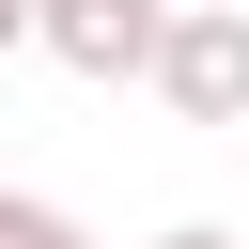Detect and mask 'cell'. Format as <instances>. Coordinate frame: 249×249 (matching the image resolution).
Returning a JSON list of instances; mask_svg holds the SVG:
<instances>
[{
  "label": "cell",
  "instance_id": "obj_7",
  "mask_svg": "<svg viewBox=\"0 0 249 249\" xmlns=\"http://www.w3.org/2000/svg\"><path fill=\"white\" fill-rule=\"evenodd\" d=\"M78 249H93V233H78Z\"/></svg>",
  "mask_w": 249,
  "mask_h": 249
},
{
  "label": "cell",
  "instance_id": "obj_3",
  "mask_svg": "<svg viewBox=\"0 0 249 249\" xmlns=\"http://www.w3.org/2000/svg\"><path fill=\"white\" fill-rule=\"evenodd\" d=\"M0 249H78V218H62L47 187H0Z\"/></svg>",
  "mask_w": 249,
  "mask_h": 249
},
{
  "label": "cell",
  "instance_id": "obj_4",
  "mask_svg": "<svg viewBox=\"0 0 249 249\" xmlns=\"http://www.w3.org/2000/svg\"><path fill=\"white\" fill-rule=\"evenodd\" d=\"M156 249H249V233H218V218H171V233H156Z\"/></svg>",
  "mask_w": 249,
  "mask_h": 249
},
{
  "label": "cell",
  "instance_id": "obj_1",
  "mask_svg": "<svg viewBox=\"0 0 249 249\" xmlns=\"http://www.w3.org/2000/svg\"><path fill=\"white\" fill-rule=\"evenodd\" d=\"M140 78L171 93V124H249V0H171Z\"/></svg>",
  "mask_w": 249,
  "mask_h": 249
},
{
  "label": "cell",
  "instance_id": "obj_5",
  "mask_svg": "<svg viewBox=\"0 0 249 249\" xmlns=\"http://www.w3.org/2000/svg\"><path fill=\"white\" fill-rule=\"evenodd\" d=\"M16 47H31V0H0V62H16Z\"/></svg>",
  "mask_w": 249,
  "mask_h": 249
},
{
  "label": "cell",
  "instance_id": "obj_2",
  "mask_svg": "<svg viewBox=\"0 0 249 249\" xmlns=\"http://www.w3.org/2000/svg\"><path fill=\"white\" fill-rule=\"evenodd\" d=\"M156 16H171V0H47V16H31V47H62L78 78H140Z\"/></svg>",
  "mask_w": 249,
  "mask_h": 249
},
{
  "label": "cell",
  "instance_id": "obj_6",
  "mask_svg": "<svg viewBox=\"0 0 249 249\" xmlns=\"http://www.w3.org/2000/svg\"><path fill=\"white\" fill-rule=\"evenodd\" d=\"M31 16H47V0H31Z\"/></svg>",
  "mask_w": 249,
  "mask_h": 249
}]
</instances>
